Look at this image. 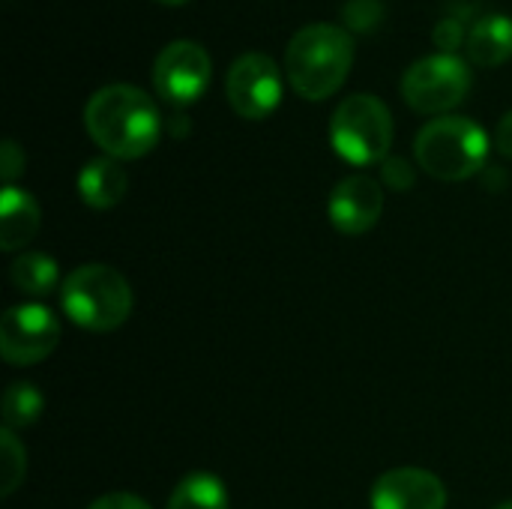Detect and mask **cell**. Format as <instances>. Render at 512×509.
Here are the masks:
<instances>
[{
	"label": "cell",
	"mask_w": 512,
	"mask_h": 509,
	"mask_svg": "<svg viewBox=\"0 0 512 509\" xmlns=\"http://www.w3.org/2000/svg\"><path fill=\"white\" fill-rule=\"evenodd\" d=\"M330 144L348 165L366 168L384 162L393 144L390 108L372 93L342 99L330 117Z\"/></svg>",
	"instance_id": "obj_5"
},
{
	"label": "cell",
	"mask_w": 512,
	"mask_h": 509,
	"mask_svg": "<svg viewBox=\"0 0 512 509\" xmlns=\"http://www.w3.org/2000/svg\"><path fill=\"white\" fill-rule=\"evenodd\" d=\"M42 225V210L27 189L3 186L0 192V249H24Z\"/></svg>",
	"instance_id": "obj_12"
},
{
	"label": "cell",
	"mask_w": 512,
	"mask_h": 509,
	"mask_svg": "<svg viewBox=\"0 0 512 509\" xmlns=\"http://www.w3.org/2000/svg\"><path fill=\"white\" fill-rule=\"evenodd\" d=\"M210 75H213V63H210V54L192 42V39H177V42H168L156 63H153V87L156 93L183 108V105H192L195 99L204 96V90L210 87Z\"/></svg>",
	"instance_id": "obj_9"
},
{
	"label": "cell",
	"mask_w": 512,
	"mask_h": 509,
	"mask_svg": "<svg viewBox=\"0 0 512 509\" xmlns=\"http://www.w3.org/2000/svg\"><path fill=\"white\" fill-rule=\"evenodd\" d=\"M495 147L501 156L512 159V111H507L501 120H498V129H495Z\"/></svg>",
	"instance_id": "obj_24"
},
{
	"label": "cell",
	"mask_w": 512,
	"mask_h": 509,
	"mask_svg": "<svg viewBox=\"0 0 512 509\" xmlns=\"http://www.w3.org/2000/svg\"><path fill=\"white\" fill-rule=\"evenodd\" d=\"M27 474V450L12 429H0V495L9 498Z\"/></svg>",
	"instance_id": "obj_18"
},
{
	"label": "cell",
	"mask_w": 512,
	"mask_h": 509,
	"mask_svg": "<svg viewBox=\"0 0 512 509\" xmlns=\"http://www.w3.org/2000/svg\"><path fill=\"white\" fill-rule=\"evenodd\" d=\"M225 93L231 108L246 120L270 117L282 102V72L270 54L249 51L240 54L225 78Z\"/></svg>",
	"instance_id": "obj_8"
},
{
	"label": "cell",
	"mask_w": 512,
	"mask_h": 509,
	"mask_svg": "<svg viewBox=\"0 0 512 509\" xmlns=\"http://www.w3.org/2000/svg\"><path fill=\"white\" fill-rule=\"evenodd\" d=\"M84 126L93 144L123 162L147 156L162 135V114L156 102L135 84L99 87L84 105Z\"/></svg>",
	"instance_id": "obj_1"
},
{
	"label": "cell",
	"mask_w": 512,
	"mask_h": 509,
	"mask_svg": "<svg viewBox=\"0 0 512 509\" xmlns=\"http://www.w3.org/2000/svg\"><path fill=\"white\" fill-rule=\"evenodd\" d=\"M432 39L435 45L441 48V54H456L462 42H468V30H465V21L459 15H447L435 24L432 30Z\"/></svg>",
	"instance_id": "obj_20"
},
{
	"label": "cell",
	"mask_w": 512,
	"mask_h": 509,
	"mask_svg": "<svg viewBox=\"0 0 512 509\" xmlns=\"http://www.w3.org/2000/svg\"><path fill=\"white\" fill-rule=\"evenodd\" d=\"M42 408H45V396L30 381H15L3 393V426L12 432L33 426L42 417Z\"/></svg>",
	"instance_id": "obj_17"
},
{
	"label": "cell",
	"mask_w": 512,
	"mask_h": 509,
	"mask_svg": "<svg viewBox=\"0 0 512 509\" xmlns=\"http://www.w3.org/2000/svg\"><path fill=\"white\" fill-rule=\"evenodd\" d=\"M381 213H384V189L369 174H351L339 180L327 201L330 225L348 237L372 231Z\"/></svg>",
	"instance_id": "obj_10"
},
{
	"label": "cell",
	"mask_w": 512,
	"mask_h": 509,
	"mask_svg": "<svg viewBox=\"0 0 512 509\" xmlns=\"http://www.w3.org/2000/svg\"><path fill=\"white\" fill-rule=\"evenodd\" d=\"M24 150L15 141H3L0 147V174H3V186H15L18 174L24 171Z\"/></svg>",
	"instance_id": "obj_22"
},
{
	"label": "cell",
	"mask_w": 512,
	"mask_h": 509,
	"mask_svg": "<svg viewBox=\"0 0 512 509\" xmlns=\"http://www.w3.org/2000/svg\"><path fill=\"white\" fill-rule=\"evenodd\" d=\"M60 342V321L42 303H21L0 318V354L9 366H36Z\"/></svg>",
	"instance_id": "obj_7"
},
{
	"label": "cell",
	"mask_w": 512,
	"mask_h": 509,
	"mask_svg": "<svg viewBox=\"0 0 512 509\" xmlns=\"http://www.w3.org/2000/svg\"><path fill=\"white\" fill-rule=\"evenodd\" d=\"M489 135L480 123L462 114H444L417 132V165L444 183H459L483 171L489 159Z\"/></svg>",
	"instance_id": "obj_3"
},
{
	"label": "cell",
	"mask_w": 512,
	"mask_h": 509,
	"mask_svg": "<svg viewBox=\"0 0 512 509\" xmlns=\"http://www.w3.org/2000/svg\"><path fill=\"white\" fill-rule=\"evenodd\" d=\"M126 189H129L126 171L111 156L90 159L81 168V174H78V195L93 210H111V207H117L123 201Z\"/></svg>",
	"instance_id": "obj_14"
},
{
	"label": "cell",
	"mask_w": 512,
	"mask_h": 509,
	"mask_svg": "<svg viewBox=\"0 0 512 509\" xmlns=\"http://www.w3.org/2000/svg\"><path fill=\"white\" fill-rule=\"evenodd\" d=\"M372 509H444L447 489L441 477L423 468H393L372 486Z\"/></svg>",
	"instance_id": "obj_11"
},
{
	"label": "cell",
	"mask_w": 512,
	"mask_h": 509,
	"mask_svg": "<svg viewBox=\"0 0 512 509\" xmlns=\"http://www.w3.org/2000/svg\"><path fill=\"white\" fill-rule=\"evenodd\" d=\"M468 63L483 66V69H495L501 63H507L512 57V18L501 12H489L483 18H477L468 30Z\"/></svg>",
	"instance_id": "obj_13"
},
{
	"label": "cell",
	"mask_w": 512,
	"mask_h": 509,
	"mask_svg": "<svg viewBox=\"0 0 512 509\" xmlns=\"http://www.w3.org/2000/svg\"><path fill=\"white\" fill-rule=\"evenodd\" d=\"M87 509H150V504L132 492H111V495L96 498Z\"/></svg>",
	"instance_id": "obj_23"
},
{
	"label": "cell",
	"mask_w": 512,
	"mask_h": 509,
	"mask_svg": "<svg viewBox=\"0 0 512 509\" xmlns=\"http://www.w3.org/2000/svg\"><path fill=\"white\" fill-rule=\"evenodd\" d=\"M495 509H512V501H504V504H498Z\"/></svg>",
	"instance_id": "obj_26"
},
{
	"label": "cell",
	"mask_w": 512,
	"mask_h": 509,
	"mask_svg": "<svg viewBox=\"0 0 512 509\" xmlns=\"http://www.w3.org/2000/svg\"><path fill=\"white\" fill-rule=\"evenodd\" d=\"M381 177H384V183H387L390 189H396V192L411 189L414 180H417L414 168H411L408 159H402V156H387V159L381 162Z\"/></svg>",
	"instance_id": "obj_21"
},
{
	"label": "cell",
	"mask_w": 512,
	"mask_h": 509,
	"mask_svg": "<svg viewBox=\"0 0 512 509\" xmlns=\"http://www.w3.org/2000/svg\"><path fill=\"white\" fill-rule=\"evenodd\" d=\"M168 509H228V489L216 474L195 471L174 486Z\"/></svg>",
	"instance_id": "obj_16"
},
{
	"label": "cell",
	"mask_w": 512,
	"mask_h": 509,
	"mask_svg": "<svg viewBox=\"0 0 512 509\" xmlns=\"http://www.w3.org/2000/svg\"><path fill=\"white\" fill-rule=\"evenodd\" d=\"M12 285L27 297H48L60 282V267L45 252H21L9 267Z\"/></svg>",
	"instance_id": "obj_15"
},
{
	"label": "cell",
	"mask_w": 512,
	"mask_h": 509,
	"mask_svg": "<svg viewBox=\"0 0 512 509\" xmlns=\"http://www.w3.org/2000/svg\"><path fill=\"white\" fill-rule=\"evenodd\" d=\"M354 66V36L330 21L300 27L285 48L288 84L309 102L330 99Z\"/></svg>",
	"instance_id": "obj_2"
},
{
	"label": "cell",
	"mask_w": 512,
	"mask_h": 509,
	"mask_svg": "<svg viewBox=\"0 0 512 509\" xmlns=\"http://www.w3.org/2000/svg\"><path fill=\"white\" fill-rule=\"evenodd\" d=\"M60 303L72 324L90 333H111L132 315V288L108 264H81L60 285Z\"/></svg>",
	"instance_id": "obj_4"
},
{
	"label": "cell",
	"mask_w": 512,
	"mask_h": 509,
	"mask_svg": "<svg viewBox=\"0 0 512 509\" xmlns=\"http://www.w3.org/2000/svg\"><path fill=\"white\" fill-rule=\"evenodd\" d=\"M156 3H165V6H180V3H186V0H156Z\"/></svg>",
	"instance_id": "obj_25"
},
{
	"label": "cell",
	"mask_w": 512,
	"mask_h": 509,
	"mask_svg": "<svg viewBox=\"0 0 512 509\" xmlns=\"http://www.w3.org/2000/svg\"><path fill=\"white\" fill-rule=\"evenodd\" d=\"M474 75L459 54H426L414 60L402 75V99L417 114L453 111L471 93Z\"/></svg>",
	"instance_id": "obj_6"
},
{
	"label": "cell",
	"mask_w": 512,
	"mask_h": 509,
	"mask_svg": "<svg viewBox=\"0 0 512 509\" xmlns=\"http://www.w3.org/2000/svg\"><path fill=\"white\" fill-rule=\"evenodd\" d=\"M384 12H387L384 0H348L345 9H342L345 24H348L351 30H360V33L375 30V27L384 21Z\"/></svg>",
	"instance_id": "obj_19"
}]
</instances>
